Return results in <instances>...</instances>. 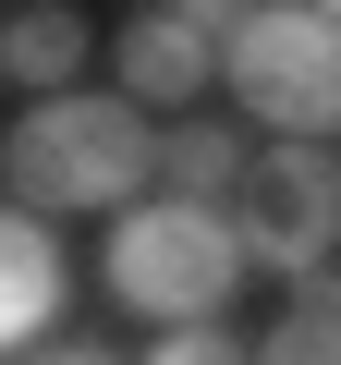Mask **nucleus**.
Segmentation results:
<instances>
[{
  "label": "nucleus",
  "mask_w": 341,
  "mask_h": 365,
  "mask_svg": "<svg viewBox=\"0 0 341 365\" xmlns=\"http://www.w3.org/2000/svg\"><path fill=\"white\" fill-rule=\"evenodd\" d=\"M244 134H220V122H170L158 134V195H208V207H232V182H244Z\"/></svg>",
  "instance_id": "8"
},
{
  "label": "nucleus",
  "mask_w": 341,
  "mask_h": 365,
  "mask_svg": "<svg viewBox=\"0 0 341 365\" xmlns=\"http://www.w3.org/2000/svg\"><path fill=\"white\" fill-rule=\"evenodd\" d=\"M220 86L268 134H341V13H317V0H244V25L220 37Z\"/></svg>",
  "instance_id": "3"
},
{
  "label": "nucleus",
  "mask_w": 341,
  "mask_h": 365,
  "mask_svg": "<svg viewBox=\"0 0 341 365\" xmlns=\"http://www.w3.org/2000/svg\"><path fill=\"white\" fill-rule=\"evenodd\" d=\"M158 182V122L122 86H49L0 134V195L37 220H110Z\"/></svg>",
  "instance_id": "1"
},
{
  "label": "nucleus",
  "mask_w": 341,
  "mask_h": 365,
  "mask_svg": "<svg viewBox=\"0 0 341 365\" xmlns=\"http://www.w3.org/2000/svg\"><path fill=\"white\" fill-rule=\"evenodd\" d=\"M317 13H341V0H317Z\"/></svg>",
  "instance_id": "13"
},
{
  "label": "nucleus",
  "mask_w": 341,
  "mask_h": 365,
  "mask_svg": "<svg viewBox=\"0 0 341 365\" xmlns=\"http://www.w3.org/2000/svg\"><path fill=\"white\" fill-rule=\"evenodd\" d=\"M170 13H183V25H208V37H232V25H244V0H170Z\"/></svg>",
  "instance_id": "12"
},
{
  "label": "nucleus",
  "mask_w": 341,
  "mask_h": 365,
  "mask_svg": "<svg viewBox=\"0 0 341 365\" xmlns=\"http://www.w3.org/2000/svg\"><path fill=\"white\" fill-rule=\"evenodd\" d=\"M146 365H256V353H244L220 317H170V329L146 341Z\"/></svg>",
  "instance_id": "10"
},
{
  "label": "nucleus",
  "mask_w": 341,
  "mask_h": 365,
  "mask_svg": "<svg viewBox=\"0 0 341 365\" xmlns=\"http://www.w3.org/2000/svg\"><path fill=\"white\" fill-rule=\"evenodd\" d=\"M232 232H244V268H268V280H317L341 256V158H329V134H280L268 158H244Z\"/></svg>",
  "instance_id": "4"
},
{
  "label": "nucleus",
  "mask_w": 341,
  "mask_h": 365,
  "mask_svg": "<svg viewBox=\"0 0 341 365\" xmlns=\"http://www.w3.org/2000/svg\"><path fill=\"white\" fill-rule=\"evenodd\" d=\"M0 73H13L25 98L73 86V73H86V13H73V0H25V13L0 25Z\"/></svg>",
  "instance_id": "7"
},
{
  "label": "nucleus",
  "mask_w": 341,
  "mask_h": 365,
  "mask_svg": "<svg viewBox=\"0 0 341 365\" xmlns=\"http://www.w3.org/2000/svg\"><path fill=\"white\" fill-rule=\"evenodd\" d=\"M256 365H341V292H317V280H292V304L268 317V341H256Z\"/></svg>",
  "instance_id": "9"
},
{
  "label": "nucleus",
  "mask_w": 341,
  "mask_h": 365,
  "mask_svg": "<svg viewBox=\"0 0 341 365\" xmlns=\"http://www.w3.org/2000/svg\"><path fill=\"white\" fill-rule=\"evenodd\" d=\"M98 280H110V304L122 317H220L232 292H244V232H232V207H208V195H146L134 207H110V256H98Z\"/></svg>",
  "instance_id": "2"
},
{
  "label": "nucleus",
  "mask_w": 341,
  "mask_h": 365,
  "mask_svg": "<svg viewBox=\"0 0 341 365\" xmlns=\"http://www.w3.org/2000/svg\"><path fill=\"white\" fill-rule=\"evenodd\" d=\"M110 73H122V98H146V110H183V98L220 86V37L183 25L170 0H146V13L122 25V49H110Z\"/></svg>",
  "instance_id": "5"
},
{
  "label": "nucleus",
  "mask_w": 341,
  "mask_h": 365,
  "mask_svg": "<svg viewBox=\"0 0 341 365\" xmlns=\"http://www.w3.org/2000/svg\"><path fill=\"white\" fill-rule=\"evenodd\" d=\"M13 365H122V353H110V341H25Z\"/></svg>",
  "instance_id": "11"
},
{
  "label": "nucleus",
  "mask_w": 341,
  "mask_h": 365,
  "mask_svg": "<svg viewBox=\"0 0 341 365\" xmlns=\"http://www.w3.org/2000/svg\"><path fill=\"white\" fill-rule=\"evenodd\" d=\"M61 304H73V268H61L49 220L0 195V353H25V341H49V317H61Z\"/></svg>",
  "instance_id": "6"
}]
</instances>
